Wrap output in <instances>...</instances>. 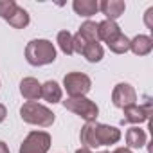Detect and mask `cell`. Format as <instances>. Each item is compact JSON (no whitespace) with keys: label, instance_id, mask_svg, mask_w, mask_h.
I'll list each match as a JSON object with an SVG mask.
<instances>
[{"label":"cell","instance_id":"d4e9b609","mask_svg":"<svg viewBox=\"0 0 153 153\" xmlns=\"http://www.w3.org/2000/svg\"><path fill=\"white\" fill-rule=\"evenodd\" d=\"M0 153H11L9 148H7V144H6L4 140H0Z\"/></svg>","mask_w":153,"mask_h":153},{"label":"cell","instance_id":"ffe728a7","mask_svg":"<svg viewBox=\"0 0 153 153\" xmlns=\"http://www.w3.org/2000/svg\"><path fill=\"white\" fill-rule=\"evenodd\" d=\"M108 49H110L114 54H126V52L130 51V38L123 33L117 40H114V42L108 45Z\"/></svg>","mask_w":153,"mask_h":153},{"label":"cell","instance_id":"2e32d148","mask_svg":"<svg viewBox=\"0 0 153 153\" xmlns=\"http://www.w3.org/2000/svg\"><path fill=\"white\" fill-rule=\"evenodd\" d=\"M78 34L87 42V43H99V34H97V22L87 20L81 24Z\"/></svg>","mask_w":153,"mask_h":153},{"label":"cell","instance_id":"8fae6325","mask_svg":"<svg viewBox=\"0 0 153 153\" xmlns=\"http://www.w3.org/2000/svg\"><path fill=\"white\" fill-rule=\"evenodd\" d=\"M99 11L106 16L105 20H114L115 22L119 16L124 15L126 4L123 0H103V2H99Z\"/></svg>","mask_w":153,"mask_h":153},{"label":"cell","instance_id":"52a82bcc","mask_svg":"<svg viewBox=\"0 0 153 153\" xmlns=\"http://www.w3.org/2000/svg\"><path fill=\"white\" fill-rule=\"evenodd\" d=\"M151 112H153L151 99L146 97V103H144V105H137V103H135V105H130V106L123 108V114H124L123 124H124V123H131L133 126H139V124L149 121Z\"/></svg>","mask_w":153,"mask_h":153},{"label":"cell","instance_id":"9a60e30c","mask_svg":"<svg viewBox=\"0 0 153 153\" xmlns=\"http://www.w3.org/2000/svg\"><path fill=\"white\" fill-rule=\"evenodd\" d=\"M72 9L76 15H79L83 18H90L99 11V2L97 0H74Z\"/></svg>","mask_w":153,"mask_h":153},{"label":"cell","instance_id":"ac0fdd59","mask_svg":"<svg viewBox=\"0 0 153 153\" xmlns=\"http://www.w3.org/2000/svg\"><path fill=\"white\" fill-rule=\"evenodd\" d=\"M83 56L90 63H99L105 58V49H103L101 43H87V47L83 51Z\"/></svg>","mask_w":153,"mask_h":153},{"label":"cell","instance_id":"83f0119b","mask_svg":"<svg viewBox=\"0 0 153 153\" xmlns=\"http://www.w3.org/2000/svg\"><path fill=\"white\" fill-rule=\"evenodd\" d=\"M99 153H106V151H99Z\"/></svg>","mask_w":153,"mask_h":153},{"label":"cell","instance_id":"6da1fadb","mask_svg":"<svg viewBox=\"0 0 153 153\" xmlns=\"http://www.w3.org/2000/svg\"><path fill=\"white\" fill-rule=\"evenodd\" d=\"M79 140L83 148L87 149H96L99 146H110L117 144L121 140V130L110 124H101L97 121L85 123V126L79 131Z\"/></svg>","mask_w":153,"mask_h":153},{"label":"cell","instance_id":"5b68a950","mask_svg":"<svg viewBox=\"0 0 153 153\" xmlns=\"http://www.w3.org/2000/svg\"><path fill=\"white\" fill-rule=\"evenodd\" d=\"M63 88L68 97H85L92 88V79L83 72H68L63 78Z\"/></svg>","mask_w":153,"mask_h":153},{"label":"cell","instance_id":"4fadbf2b","mask_svg":"<svg viewBox=\"0 0 153 153\" xmlns=\"http://www.w3.org/2000/svg\"><path fill=\"white\" fill-rule=\"evenodd\" d=\"M153 49V40L148 34H137L130 40V51L135 56H148Z\"/></svg>","mask_w":153,"mask_h":153},{"label":"cell","instance_id":"3957f363","mask_svg":"<svg viewBox=\"0 0 153 153\" xmlns=\"http://www.w3.org/2000/svg\"><path fill=\"white\" fill-rule=\"evenodd\" d=\"M20 117L24 123L33 124V126H40V128H49L54 124L56 115L51 108H47L45 105H40L36 101H27L20 106Z\"/></svg>","mask_w":153,"mask_h":153},{"label":"cell","instance_id":"e0dca14e","mask_svg":"<svg viewBox=\"0 0 153 153\" xmlns=\"http://www.w3.org/2000/svg\"><path fill=\"white\" fill-rule=\"evenodd\" d=\"M29 22H31V16H29L27 9H24L22 6H18L16 11L7 18V24L11 27H15V29H25L29 25Z\"/></svg>","mask_w":153,"mask_h":153},{"label":"cell","instance_id":"4316f807","mask_svg":"<svg viewBox=\"0 0 153 153\" xmlns=\"http://www.w3.org/2000/svg\"><path fill=\"white\" fill-rule=\"evenodd\" d=\"M76 153H92V151H90V149H87V148H83V146H81V148H78V149H76Z\"/></svg>","mask_w":153,"mask_h":153},{"label":"cell","instance_id":"30bf717a","mask_svg":"<svg viewBox=\"0 0 153 153\" xmlns=\"http://www.w3.org/2000/svg\"><path fill=\"white\" fill-rule=\"evenodd\" d=\"M20 94L25 101L42 99V83L36 78H24L20 81Z\"/></svg>","mask_w":153,"mask_h":153},{"label":"cell","instance_id":"7402d4cb","mask_svg":"<svg viewBox=\"0 0 153 153\" xmlns=\"http://www.w3.org/2000/svg\"><path fill=\"white\" fill-rule=\"evenodd\" d=\"M85 47H87V42L76 33V34H72V49H74V52H78V54H83V51H85Z\"/></svg>","mask_w":153,"mask_h":153},{"label":"cell","instance_id":"44dd1931","mask_svg":"<svg viewBox=\"0 0 153 153\" xmlns=\"http://www.w3.org/2000/svg\"><path fill=\"white\" fill-rule=\"evenodd\" d=\"M18 4L15 0H0V18H4L7 22V18L16 11Z\"/></svg>","mask_w":153,"mask_h":153},{"label":"cell","instance_id":"603a6c76","mask_svg":"<svg viewBox=\"0 0 153 153\" xmlns=\"http://www.w3.org/2000/svg\"><path fill=\"white\" fill-rule=\"evenodd\" d=\"M144 24L149 31H153V7H148L144 13Z\"/></svg>","mask_w":153,"mask_h":153},{"label":"cell","instance_id":"ba28073f","mask_svg":"<svg viewBox=\"0 0 153 153\" xmlns=\"http://www.w3.org/2000/svg\"><path fill=\"white\" fill-rule=\"evenodd\" d=\"M137 101V92L130 83H117L112 90V103L117 108H126L130 105H135Z\"/></svg>","mask_w":153,"mask_h":153},{"label":"cell","instance_id":"8992f818","mask_svg":"<svg viewBox=\"0 0 153 153\" xmlns=\"http://www.w3.org/2000/svg\"><path fill=\"white\" fill-rule=\"evenodd\" d=\"M51 142H52V139L47 131L33 130L22 140L18 153H47L51 149Z\"/></svg>","mask_w":153,"mask_h":153},{"label":"cell","instance_id":"d6986e66","mask_svg":"<svg viewBox=\"0 0 153 153\" xmlns=\"http://www.w3.org/2000/svg\"><path fill=\"white\" fill-rule=\"evenodd\" d=\"M56 43L59 47V51L67 56H72L74 54V49H72V33L70 31H59L58 36H56Z\"/></svg>","mask_w":153,"mask_h":153},{"label":"cell","instance_id":"9c48e42d","mask_svg":"<svg viewBox=\"0 0 153 153\" xmlns=\"http://www.w3.org/2000/svg\"><path fill=\"white\" fill-rule=\"evenodd\" d=\"M97 34H99V42H105L106 45H110L114 40H117L123 34V31L117 22L103 20V22H97Z\"/></svg>","mask_w":153,"mask_h":153},{"label":"cell","instance_id":"277c9868","mask_svg":"<svg viewBox=\"0 0 153 153\" xmlns=\"http://www.w3.org/2000/svg\"><path fill=\"white\" fill-rule=\"evenodd\" d=\"M65 110L79 115L81 119H85V123H90V121H97V115H99V106L88 99L87 96L85 97H67L65 101H61Z\"/></svg>","mask_w":153,"mask_h":153},{"label":"cell","instance_id":"cb8c5ba5","mask_svg":"<svg viewBox=\"0 0 153 153\" xmlns=\"http://www.w3.org/2000/svg\"><path fill=\"white\" fill-rule=\"evenodd\" d=\"M6 117H7V108H6L2 103H0V123H4Z\"/></svg>","mask_w":153,"mask_h":153},{"label":"cell","instance_id":"5bb4252c","mask_svg":"<svg viewBox=\"0 0 153 153\" xmlns=\"http://www.w3.org/2000/svg\"><path fill=\"white\" fill-rule=\"evenodd\" d=\"M61 97H63V90H61L58 81L49 79L42 85V99L43 101L56 105V103H61Z\"/></svg>","mask_w":153,"mask_h":153},{"label":"cell","instance_id":"7c38bea8","mask_svg":"<svg viewBox=\"0 0 153 153\" xmlns=\"http://www.w3.org/2000/svg\"><path fill=\"white\" fill-rule=\"evenodd\" d=\"M126 144L130 149H140L148 144V133L139 126H131L126 130Z\"/></svg>","mask_w":153,"mask_h":153},{"label":"cell","instance_id":"484cf974","mask_svg":"<svg viewBox=\"0 0 153 153\" xmlns=\"http://www.w3.org/2000/svg\"><path fill=\"white\" fill-rule=\"evenodd\" d=\"M112 153H133V151H131L130 148H115Z\"/></svg>","mask_w":153,"mask_h":153},{"label":"cell","instance_id":"7a4b0ae2","mask_svg":"<svg viewBox=\"0 0 153 153\" xmlns=\"http://www.w3.org/2000/svg\"><path fill=\"white\" fill-rule=\"evenodd\" d=\"M25 61L33 67H43L56 61V47L51 40L36 38L25 45Z\"/></svg>","mask_w":153,"mask_h":153}]
</instances>
